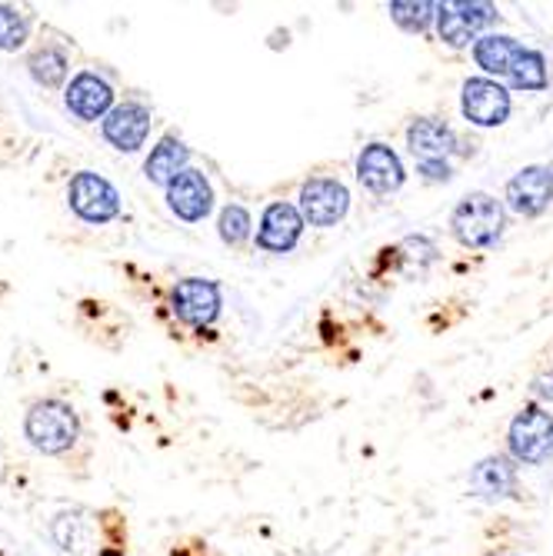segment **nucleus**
I'll return each mask as SVG.
<instances>
[{
    "label": "nucleus",
    "instance_id": "1",
    "mask_svg": "<svg viewBox=\"0 0 553 556\" xmlns=\"http://www.w3.org/2000/svg\"><path fill=\"white\" fill-rule=\"evenodd\" d=\"M24 437L37 453L58 457V453H67L77 443L80 417L64 400H54V396L37 400L24 417Z\"/></svg>",
    "mask_w": 553,
    "mask_h": 556
},
{
    "label": "nucleus",
    "instance_id": "2",
    "mask_svg": "<svg viewBox=\"0 0 553 556\" xmlns=\"http://www.w3.org/2000/svg\"><path fill=\"white\" fill-rule=\"evenodd\" d=\"M450 227L464 247H493L497 237L504 233V204L490 193H470L457 204Z\"/></svg>",
    "mask_w": 553,
    "mask_h": 556
},
{
    "label": "nucleus",
    "instance_id": "3",
    "mask_svg": "<svg viewBox=\"0 0 553 556\" xmlns=\"http://www.w3.org/2000/svg\"><path fill=\"white\" fill-rule=\"evenodd\" d=\"M67 204H71V211L84 224L100 227V224L117 220V214H121V193H117V187L108 177H100L93 170H80L67 184Z\"/></svg>",
    "mask_w": 553,
    "mask_h": 556
},
{
    "label": "nucleus",
    "instance_id": "4",
    "mask_svg": "<svg viewBox=\"0 0 553 556\" xmlns=\"http://www.w3.org/2000/svg\"><path fill=\"white\" fill-rule=\"evenodd\" d=\"M511 453L520 464H543L553 453V414L543 410L540 403L524 407L511 424Z\"/></svg>",
    "mask_w": 553,
    "mask_h": 556
},
{
    "label": "nucleus",
    "instance_id": "5",
    "mask_svg": "<svg viewBox=\"0 0 553 556\" xmlns=\"http://www.w3.org/2000/svg\"><path fill=\"white\" fill-rule=\"evenodd\" d=\"M171 311L180 324L204 330L221 314V287L204 277H187L177 280L171 290Z\"/></svg>",
    "mask_w": 553,
    "mask_h": 556
},
{
    "label": "nucleus",
    "instance_id": "6",
    "mask_svg": "<svg viewBox=\"0 0 553 556\" xmlns=\"http://www.w3.org/2000/svg\"><path fill=\"white\" fill-rule=\"evenodd\" d=\"M350 193L340 180L334 177H314L300 187V214L311 220V227H334L337 220L347 217Z\"/></svg>",
    "mask_w": 553,
    "mask_h": 556
},
{
    "label": "nucleus",
    "instance_id": "7",
    "mask_svg": "<svg viewBox=\"0 0 553 556\" xmlns=\"http://www.w3.org/2000/svg\"><path fill=\"white\" fill-rule=\"evenodd\" d=\"M64 108L84 121V124H93L100 121L104 124V117L117 108L114 104V87L104 80V77H97L90 71H80L67 87H64Z\"/></svg>",
    "mask_w": 553,
    "mask_h": 556
},
{
    "label": "nucleus",
    "instance_id": "8",
    "mask_svg": "<svg viewBox=\"0 0 553 556\" xmlns=\"http://www.w3.org/2000/svg\"><path fill=\"white\" fill-rule=\"evenodd\" d=\"M464 117L477 127H500L511 117V93L490 77H470L464 84Z\"/></svg>",
    "mask_w": 553,
    "mask_h": 556
},
{
    "label": "nucleus",
    "instance_id": "9",
    "mask_svg": "<svg viewBox=\"0 0 553 556\" xmlns=\"http://www.w3.org/2000/svg\"><path fill=\"white\" fill-rule=\"evenodd\" d=\"M493 21H497V8L493 4H467V0H457V4H440L437 8L440 37L450 47H467Z\"/></svg>",
    "mask_w": 553,
    "mask_h": 556
},
{
    "label": "nucleus",
    "instance_id": "10",
    "mask_svg": "<svg viewBox=\"0 0 553 556\" xmlns=\"http://www.w3.org/2000/svg\"><path fill=\"white\" fill-rule=\"evenodd\" d=\"M553 200V164L546 167H524L507 184V207L520 217H537Z\"/></svg>",
    "mask_w": 553,
    "mask_h": 556
},
{
    "label": "nucleus",
    "instance_id": "11",
    "mask_svg": "<svg viewBox=\"0 0 553 556\" xmlns=\"http://www.w3.org/2000/svg\"><path fill=\"white\" fill-rule=\"evenodd\" d=\"M167 207L184 220V224H197L204 220L214 207V187L200 170H184L171 187H167Z\"/></svg>",
    "mask_w": 553,
    "mask_h": 556
},
{
    "label": "nucleus",
    "instance_id": "12",
    "mask_svg": "<svg viewBox=\"0 0 553 556\" xmlns=\"http://www.w3.org/2000/svg\"><path fill=\"white\" fill-rule=\"evenodd\" d=\"M100 134H104V140L121 150V154H134V150H140L147 143V134H150V111L134 104V100H127V104H117L104 124H100Z\"/></svg>",
    "mask_w": 553,
    "mask_h": 556
},
{
    "label": "nucleus",
    "instance_id": "13",
    "mask_svg": "<svg viewBox=\"0 0 553 556\" xmlns=\"http://www.w3.org/2000/svg\"><path fill=\"white\" fill-rule=\"evenodd\" d=\"M357 177L374 193H393L404 184V164L387 143H370L357 157Z\"/></svg>",
    "mask_w": 553,
    "mask_h": 556
},
{
    "label": "nucleus",
    "instance_id": "14",
    "mask_svg": "<svg viewBox=\"0 0 553 556\" xmlns=\"http://www.w3.org/2000/svg\"><path fill=\"white\" fill-rule=\"evenodd\" d=\"M300 233H304V214H300L293 204L277 200V204H271L261 217L257 243L264 250H271V254H287V250L300 240Z\"/></svg>",
    "mask_w": 553,
    "mask_h": 556
},
{
    "label": "nucleus",
    "instance_id": "15",
    "mask_svg": "<svg viewBox=\"0 0 553 556\" xmlns=\"http://www.w3.org/2000/svg\"><path fill=\"white\" fill-rule=\"evenodd\" d=\"M407 147H411V154L417 157V164L447 161L457 150V134H454V127L443 124V121L420 117L407 130Z\"/></svg>",
    "mask_w": 553,
    "mask_h": 556
},
{
    "label": "nucleus",
    "instance_id": "16",
    "mask_svg": "<svg viewBox=\"0 0 553 556\" xmlns=\"http://www.w3.org/2000/svg\"><path fill=\"white\" fill-rule=\"evenodd\" d=\"M524 43L507 37V34H483L477 43H474V61L487 71V74H497V77H511L514 64L520 61L524 54Z\"/></svg>",
    "mask_w": 553,
    "mask_h": 556
},
{
    "label": "nucleus",
    "instance_id": "17",
    "mask_svg": "<svg viewBox=\"0 0 553 556\" xmlns=\"http://www.w3.org/2000/svg\"><path fill=\"white\" fill-rule=\"evenodd\" d=\"M187 161H190V150L184 147V140L164 137L154 150H150V157H147V164H143V174H147L150 184L171 187V184L187 170Z\"/></svg>",
    "mask_w": 553,
    "mask_h": 556
},
{
    "label": "nucleus",
    "instance_id": "18",
    "mask_svg": "<svg viewBox=\"0 0 553 556\" xmlns=\"http://www.w3.org/2000/svg\"><path fill=\"white\" fill-rule=\"evenodd\" d=\"M470 486L477 496H487V500L511 496L517 490V467L507 457H487L474 467Z\"/></svg>",
    "mask_w": 553,
    "mask_h": 556
},
{
    "label": "nucleus",
    "instance_id": "19",
    "mask_svg": "<svg viewBox=\"0 0 553 556\" xmlns=\"http://www.w3.org/2000/svg\"><path fill=\"white\" fill-rule=\"evenodd\" d=\"M27 71H30V77H34L37 87H43V90H61L64 80H67V74H71V61H67V54H64L61 47L43 43V47H37L34 54H30Z\"/></svg>",
    "mask_w": 553,
    "mask_h": 556
},
{
    "label": "nucleus",
    "instance_id": "20",
    "mask_svg": "<svg viewBox=\"0 0 553 556\" xmlns=\"http://www.w3.org/2000/svg\"><path fill=\"white\" fill-rule=\"evenodd\" d=\"M511 84L517 90H543L546 87V61L540 50H524L511 71Z\"/></svg>",
    "mask_w": 553,
    "mask_h": 556
},
{
    "label": "nucleus",
    "instance_id": "21",
    "mask_svg": "<svg viewBox=\"0 0 553 556\" xmlns=\"http://www.w3.org/2000/svg\"><path fill=\"white\" fill-rule=\"evenodd\" d=\"M27 40H30V21L17 8L0 4V50L14 54Z\"/></svg>",
    "mask_w": 553,
    "mask_h": 556
},
{
    "label": "nucleus",
    "instance_id": "22",
    "mask_svg": "<svg viewBox=\"0 0 553 556\" xmlns=\"http://www.w3.org/2000/svg\"><path fill=\"white\" fill-rule=\"evenodd\" d=\"M437 4H427V0H393L390 4V17L404 27V30H427V24L433 21Z\"/></svg>",
    "mask_w": 553,
    "mask_h": 556
},
{
    "label": "nucleus",
    "instance_id": "23",
    "mask_svg": "<svg viewBox=\"0 0 553 556\" xmlns=\"http://www.w3.org/2000/svg\"><path fill=\"white\" fill-rule=\"evenodd\" d=\"M217 230H221V240H224V243L237 247V243H243V240L250 237V214H247L240 204H230V207L221 211Z\"/></svg>",
    "mask_w": 553,
    "mask_h": 556
},
{
    "label": "nucleus",
    "instance_id": "24",
    "mask_svg": "<svg viewBox=\"0 0 553 556\" xmlns=\"http://www.w3.org/2000/svg\"><path fill=\"white\" fill-rule=\"evenodd\" d=\"M400 254H404L407 264H417V270H424L437 257V247L427 237H407L404 243H400Z\"/></svg>",
    "mask_w": 553,
    "mask_h": 556
},
{
    "label": "nucleus",
    "instance_id": "25",
    "mask_svg": "<svg viewBox=\"0 0 553 556\" xmlns=\"http://www.w3.org/2000/svg\"><path fill=\"white\" fill-rule=\"evenodd\" d=\"M420 167V174L427 177V180H450V164L447 161H433V164H417Z\"/></svg>",
    "mask_w": 553,
    "mask_h": 556
},
{
    "label": "nucleus",
    "instance_id": "26",
    "mask_svg": "<svg viewBox=\"0 0 553 556\" xmlns=\"http://www.w3.org/2000/svg\"><path fill=\"white\" fill-rule=\"evenodd\" d=\"M533 393H537V396H546V400L553 403V380H537V383H533Z\"/></svg>",
    "mask_w": 553,
    "mask_h": 556
}]
</instances>
